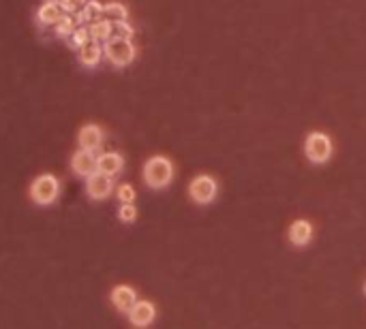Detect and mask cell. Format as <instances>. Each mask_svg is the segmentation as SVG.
Instances as JSON below:
<instances>
[{"instance_id":"cell-6","label":"cell","mask_w":366,"mask_h":329,"mask_svg":"<svg viewBox=\"0 0 366 329\" xmlns=\"http://www.w3.org/2000/svg\"><path fill=\"white\" fill-rule=\"evenodd\" d=\"M86 193L90 199L95 201H103L107 199L111 193H114V179L105 173H93L90 177H86Z\"/></svg>"},{"instance_id":"cell-4","label":"cell","mask_w":366,"mask_h":329,"mask_svg":"<svg viewBox=\"0 0 366 329\" xmlns=\"http://www.w3.org/2000/svg\"><path fill=\"white\" fill-rule=\"evenodd\" d=\"M103 54L107 56V60L114 67H127L135 60V45L131 39L125 37H111L105 45H103Z\"/></svg>"},{"instance_id":"cell-2","label":"cell","mask_w":366,"mask_h":329,"mask_svg":"<svg viewBox=\"0 0 366 329\" xmlns=\"http://www.w3.org/2000/svg\"><path fill=\"white\" fill-rule=\"evenodd\" d=\"M334 154V143L330 139V135L321 133V131H313L308 133L304 139V157L308 159V163L313 165H324L332 159Z\"/></svg>"},{"instance_id":"cell-8","label":"cell","mask_w":366,"mask_h":329,"mask_svg":"<svg viewBox=\"0 0 366 329\" xmlns=\"http://www.w3.org/2000/svg\"><path fill=\"white\" fill-rule=\"evenodd\" d=\"M154 319H157V308L152 302H146V299H137V304L129 312V321L135 327H142V329L148 327Z\"/></svg>"},{"instance_id":"cell-1","label":"cell","mask_w":366,"mask_h":329,"mask_svg":"<svg viewBox=\"0 0 366 329\" xmlns=\"http://www.w3.org/2000/svg\"><path fill=\"white\" fill-rule=\"evenodd\" d=\"M174 179V163L167 159V157H152L146 161L144 165V182L154 188V191H161L165 186H170Z\"/></svg>"},{"instance_id":"cell-17","label":"cell","mask_w":366,"mask_h":329,"mask_svg":"<svg viewBox=\"0 0 366 329\" xmlns=\"http://www.w3.org/2000/svg\"><path fill=\"white\" fill-rule=\"evenodd\" d=\"M101 15H105L103 11V5L101 3H88V5H83V11H81V19L83 22H95V19H101Z\"/></svg>"},{"instance_id":"cell-18","label":"cell","mask_w":366,"mask_h":329,"mask_svg":"<svg viewBox=\"0 0 366 329\" xmlns=\"http://www.w3.org/2000/svg\"><path fill=\"white\" fill-rule=\"evenodd\" d=\"M103 11H105V15H109L114 22L127 19V7L122 3H107V5H103Z\"/></svg>"},{"instance_id":"cell-7","label":"cell","mask_w":366,"mask_h":329,"mask_svg":"<svg viewBox=\"0 0 366 329\" xmlns=\"http://www.w3.org/2000/svg\"><path fill=\"white\" fill-rule=\"evenodd\" d=\"M71 169L79 177H90L93 173H97V157H95V152L79 147L77 152L71 157Z\"/></svg>"},{"instance_id":"cell-3","label":"cell","mask_w":366,"mask_h":329,"mask_svg":"<svg viewBox=\"0 0 366 329\" xmlns=\"http://www.w3.org/2000/svg\"><path fill=\"white\" fill-rule=\"evenodd\" d=\"M61 195V182L51 173H41L31 184V199L37 205H51Z\"/></svg>"},{"instance_id":"cell-12","label":"cell","mask_w":366,"mask_h":329,"mask_svg":"<svg viewBox=\"0 0 366 329\" xmlns=\"http://www.w3.org/2000/svg\"><path fill=\"white\" fill-rule=\"evenodd\" d=\"M77 143L81 150H90V152H97L103 143V131L97 127V125H86L79 129V135H77Z\"/></svg>"},{"instance_id":"cell-19","label":"cell","mask_w":366,"mask_h":329,"mask_svg":"<svg viewBox=\"0 0 366 329\" xmlns=\"http://www.w3.org/2000/svg\"><path fill=\"white\" fill-rule=\"evenodd\" d=\"M118 218H120L122 223H135V218H137V207H135V203H122L120 209H118Z\"/></svg>"},{"instance_id":"cell-14","label":"cell","mask_w":366,"mask_h":329,"mask_svg":"<svg viewBox=\"0 0 366 329\" xmlns=\"http://www.w3.org/2000/svg\"><path fill=\"white\" fill-rule=\"evenodd\" d=\"M90 30V39L97 43H107L111 37H114V22L111 19H95L88 26Z\"/></svg>"},{"instance_id":"cell-21","label":"cell","mask_w":366,"mask_h":329,"mask_svg":"<svg viewBox=\"0 0 366 329\" xmlns=\"http://www.w3.org/2000/svg\"><path fill=\"white\" fill-rule=\"evenodd\" d=\"M135 188L131 186V184H120L118 186V191H116V197L122 201V203H133L135 201Z\"/></svg>"},{"instance_id":"cell-23","label":"cell","mask_w":366,"mask_h":329,"mask_svg":"<svg viewBox=\"0 0 366 329\" xmlns=\"http://www.w3.org/2000/svg\"><path fill=\"white\" fill-rule=\"evenodd\" d=\"M364 293H366V282H364Z\"/></svg>"},{"instance_id":"cell-13","label":"cell","mask_w":366,"mask_h":329,"mask_svg":"<svg viewBox=\"0 0 366 329\" xmlns=\"http://www.w3.org/2000/svg\"><path fill=\"white\" fill-rule=\"evenodd\" d=\"M122 167H125V159L118 152H103L101 157H97V171L99 173L114 177L122 171Z\"/></svg>"},{"instance_id":"cell-10","label":"cell","mask_w":366,"mask_h":329,"mask_svg":"<svg viewBox=\"0 0 366 329\" xmlns=\"http://www.w3.org/2000/svg\"><path fill=\"white\" fill-rule=\"evenodd\" d=\"M313 235H315L313 225L308 223V220H304V218L294 220V223H292V227H289V231H287L289 242H292L294 246H298V248H302V246H308V244H311Z\"/></svg>"},{"instance_id":"cell-9","label":"cell","mask_w":366,"mask_h":329,"mask_svg":"<svg viewBox=\"0 0 366 329\" xmlns=\"http://www.w3.org/2000/svg\"><path fill=\"white\" fill-rule=\"evenodd\" d=\"M111 304H114V308L116 310H120V312H131V308L137 304V293H135V289L133 287H129V284H118V287H114L111 289Z\"/></svg>"},{"instance_id":"cell-22","label":"cell","mask_w":366,"mask_h":329,"mask_svg":"<svg viewBox=\"0 0 366 329\" xmlns=\"http://www.w3.org/2000/svg\"><path fill=\"white\" fill-rule=\"evenodd\" d=\"M114 35H116V37H125V39H131V37H133V28L127 24V19L114 22Z\"/></svg>"},{"instance_id":"cell-24","label":"cell","mask_w":366,"mask_h":329,"mask_svg":"<svg viewBox=\"0 0 366 329\" xmlns=\"http://www.w3.org/2000/svg\"><path fill=\"white\" fill-rule=\"evenodd\" d=\"M139 329H142V327H139Z\"/></svg>"},{"instance_id":"cell-20","label":"cell","mask_w":366,"mask_h":329,"mask_svg":"<svg viewBox=\"0 0 366 329\" xmlns=\"http://www.w3.org/2000/svg\"><path fill=\"white\" fill-rule=\"evenodd\" d=\"M73 30H75V22L69 15H65L58 24H56V33H58V37H71Z\"/></svg>"},{"instance_id":"cell-11","label":"cell","mask_w":366,"mask_h":329,"mask_svg":"<svg viewBox=\"0 0 366 329\" xmlns=\"http://www.w3.org/2000/svg\"><path fill=\"white\" fill-rule=\"evenodd\" d=\"M65 15H67V7L63 5V0H47V3H43L41 9L37 11L39 22L45 26H56Z\"/></svg>"},{"instance_id":"cell-5","label":"cell","mask_w":366,"mask_h":329,"mask_svg":"<svg viewBox=\"0 0 366 329\" xmlns=\"http://www.w3.org/2000/svg\"><path fill=\"white\" fill-rule=\"evenodd\" d=\"M218 195V182L208 175V173H200V175H195L191 179V184H189V197L197 203V205H208L216 199Z\"/></svg>"},{"instance_id":"cell-16","label":"cell","mask_w":366,"mask_h":329,"mask_svg":"<svg viewBox=\"0 0 366 329\" xmlns=\"http://www.w3.org/2000/svg\"><path fill=\"white\" fill-rule=\"evenodd\" d=\"M88 41H93V39H90V30H88V28H75L73 33H71V37H69V43H71L73 49H81Z\"/></svg>"},{"instance_id":"cell-15","label":"cell","mask_w":366,"mask_h":329,"mask_svg":"<svg viewBox=\"0 0 366 329\" xmlns=\"http://www.w3.org/2000/svg\"><path fill=\"white\" fill-rule=\"evenodd\" d=\"M101 56H103V47L97 41H88L79 49V60H81V65H86V67H97L101 63Z\"/></svg>"}]
</instances>
